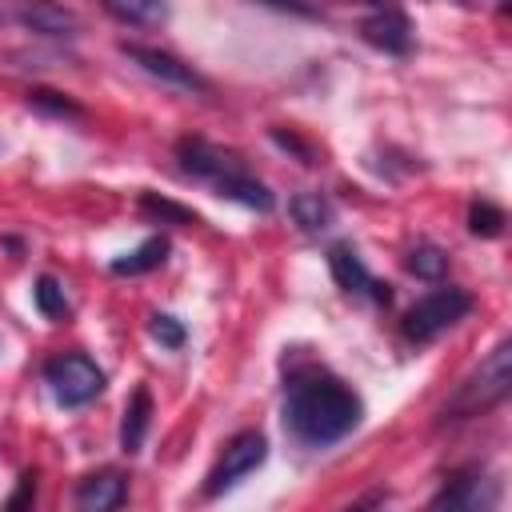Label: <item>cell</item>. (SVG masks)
Masks as SVG:
<instances>
[{
  "label": "cell",
  "instance_id": "obj_1",
  "mask_svg": "<svg viewBox=\"0 0 512 512\" xmlns=\"http://www.w3.org/2000/svg\"><path fill=\"white\" fill-rule=\"evenodd\" d=\"M364 416L360 396L324 368L296 372L284 384V428L304 448H328L344 440Z\"/></svg>",
  "mask_w": 512,
  "mask_h": 512
},
{
  "label": "cell",
  "instance_id": "obj_2",
  "mask_svg": "<svg viewBox=\"0 0 512 512\" xmlns=\"http://www.w3.org/2000/svg\"><path fill=\"white\" fill-rule=\"evenodd\" d=\"M176 156H180V168H184L188 176L212 184L216 196L236 200V204L256 208V212H272V208H276V196L268 192V184H260L236 152H228V148H220V144H208V140H200V136H188V140L176 144Z\"/></svg>",
  "mask_w": 512,
  "mask_h": 512
},
{
  "label": "cell",
  "instance_id": "obj_3",
  "mask_svg": "<svg viewBox=\"0 0 512 512\" xmlns=\"http://www.w3.org/2000/svg\"><path fill=\"white\" fill-rule=\"evenodd\" d=\"M512 392V340H500L480 368L452 392V400L444 404V420H468V416H484L492 412L504 396Z\"/></svg>",
  "mask_w": 512,
  "mask_h": 512
},
{
  "label": "cell",
  "instance_id": "obj_4",
  "mask_svg": "<svg viewBox=\"0 0 512 512\" xmlns=\"http://www.w3.org/2000/svg\"><path fill=\"white\" fill-rule=\"evenodd\" d=\"M468 312H472V296H468L464 288H452V284H448V288H436V292L420 296V300L404 312L400 328H404V336H408L412 344H428V340L444 336L448 328H456Z\"/></svg>",
  "mask_w": 512,
  "mask_h": 512
},
{
  "label": "cell",
  "instance_id": "obj_5",
  "mask_svg": "<svg viewBox=\"0 0 512 512\" xmlns=\"http://www.w3.org/2000/svg\"><path fill=\"white\" fill-rule=\"evenodd\" d=\"M44 380L52 384V396L64 408H84L104 392V372L84 352H64L44 364Z\"/></svg>",
  "mask_w": 512,
  "mask_h": 512
},
{
  "label": "cell",
  "instance_id": "obj_6",
  "mask_svg": "<svg viewBox=\"0 0 512 512\" xmlns=\"http://www.w3.org/2000/svg\"><path fill=\"white\" fill-rule=\"evenodd\" d=\"M264 460H268V440H264V432H256V428L236 432V436L224 444L220 460L212 464V472H208V480H204V496H220V492L236 488V484H240L244 476H252Z\"/></svg>",
  "mask_w": 512,
  "mask_h": 512
},
{
  "label": "cell",
  "instance_id": "obj_7",
  "mask_svg": "<svg viewBox=\"0 0 512 512\" xmlns=\"http://www.w3.org/2000/svg\"><path fill=\"white\" fill-rule=\"evenodd\" d=\"M328 272H332L336 288L348 292V296H360V300H372V304H388V300H392L388 284L376 280V276L364 268V260L356 256L352 244H332V248H328Z\"/></svg>",
  "mask_w": 512,
  "mask_h": 512
},
{
  "label": "cell",
  "instance_id": "obj_8",
  "mask_svg": "<svg viewBox=\"0 0 512 512\" xmlns=\"http://www.w3.org/2000/svg\"><path fill=\"white\" fill-rule=\"evenodd\" d=\"M120 52H124L136 68H144L148 76H156V80H164V84H172V88H184V92H208V80L196 76L192 64L176 60L172 52H160V48H148V44H128V40L120 44Z\"/></svg>",
  "mask_w": 512,
  "mask_h": 512
},
{
  "label": "cell",
  "instance_id": "obj_9",
  "mask_svg": "<svg viewBox=\"0 0 512 512\" xmlns=\"http://www.w3.org/2000/svg\"><path fill=\"white\" fill-rule=\"evenodd\" d=\"M360 36H364L372 48L388 52V56H408V52H412V44H416L412 20H408L396 4L376 8L368 20H360Z\"/></svg>",
  "mask_w": 512,
  "mask_h": 512
},
{
  "label": "cell",
  "instance_id": "obj_10",
  "mask_svg": "<svg viewBox=\"0 0 512 512\" xmlns=\"http://www.w3.org/2000/svg\"><path fill=\"white\" fill-rule=\"evenodd\" d=\"M16 16H20L24 28L40 32V36H76L80 32L76 12L64 8V4H56V0H20Z\"/></svg>",
  "mask_w": 512,
  "mask_h": 512
},
{
  "label": "cell",
  "instance_id": "obj_11",
  "mask_svg": "<svg viewBox=\"0 0 512 512\" xmlns=\"http://www.w3.org/2000/svg\"><path fill=\"white\" fill-rule=\"evenodd\" d=\"M124 496H128V484L112 468L108 472H96V476H84L80 488H76V504L84 512H112V508L124 504Z\"/></svg>",
  "mask_w": 512,
  "mask_h": 512
},
{
  "label": "cell",
  "instance_id": "obj_12",
  "mask_svg": "<svg viewBox=\"0 0 512 512\" xmlns=\"http://www.w3.org/2000/svg\"><path fill=\"white\" fill-rule=\"evenodd\" d=\"M488 480L472 468V472H460L452 476V484H444V492L432 496V508H464V512H476V508H488L496 500V492H484Z\"/></svg>",
  "mask_w": 512,
  "mask_h": 512
},
{
  "label": "cell",
  "instance_id": "obj_13",
  "mask_svg": "<svg viewBox=\"0 0 512 512\" xmlns=\"http://www.w3.org/2000/svg\"><path fill=\"white\" fill-rule=\"evenodd\" d=\"M148 424H152V392L140 384L128 404H124V420H120V448L132 456L144 448V436H148Z\"/></svg>",
  "mask_w": 512,
  "mask_h": 512
},
{
  "label": "cell",
  "instance_id": "obj_14",
  "mask_svg": "<svg viewBox=\"0 0 512 512\" xmlns=\"http://www.w3.org/2000/svg\"><path fill=\"white\" fill-rule=\"evenodd\" d=\"M164 260H168V236H148L128 256H116L112 260V276H144V272L160 268Z\"/></svg>",
  "mask_w": 512,
  "mask_h": 512
},
{
  "label": "cell",
  "instance_id": "obj_15",
  "mask_svg": "<svg viewBox=\"0 0 512 512\" xmlns=\"http://www.w3.org/2000/svg\"><path fill=\"white\" fill-rule=\"evenodd\" d=\"M108 16H116L120 24H136V28H152L168 20V0H100Z\"/></svg>",
  "mask_w": 512,
  "mask_h": 512
},
{
  "label": "cell",
  "instance_id": "obj_16",
  "mask_svg": "<svg viewBox=\"0 0 512 512\" xmlns=\"http://www.w3.org/2000/svg\"><path fill=\"white\" fill-rule=\"evenodd\" d=\"M288 212H292V220H296L304 232H320V228L332 224V204H328L320 192H296V196L288 200Z\"/></svg>",
  "mask_w": 512,
  "mask_h": 512
},
{
  "label": "cell",
  "instance_id": "obj_17",
  "mask_svg": "<svg viewBox=\"0 0 512 512\" xmlns=\"http://www.w3.org/2000/svg\"><path fill=\"white\" fill-rule=\"evenodd\" d=\"M32 304H36V312L44 316V320H64L68 316V296H64V284L56 280V276H36V284H32Z\"/></svg>",
  "mask_w": 512,
  "mask_h": 512
},
{
  "label": "cell",
  "instance_id": "obj_18",
  "mask_svg": "<svg viewBox=\"0 0 512 512\" xmlns=\"http://www.w3.org/2000/svg\"><path fill=\"white\" fill-rule=\"evenodd\" d=\"M408 272L412 276H420V280H444V272H448V252L440 248V244H416L412 252H408Z\"/></svg>",
  "mask_w": 512,
  "mask_h": 512
},
{
  "label": "cell",
  "instance_id": "obj_19",
  "mask_svg": "<svg viewBox=\"0 0 512 512\" xmlns=\"http://www.w3.org/2000/svg\"><path fill=\"white\" fill-rule=\"evenodd\" d=\"M504 224H508L504 208H496V204H488V200H476V204L468 208V232H472V236L492 240V236L504 232Z\"/></svg>",
  "mask_w": 512,
  "mask_h": 512
},
{
  "label": "cell",
  "instance_id": "obj_20",
  "mask_svg": "<svg viewBox=\"0 0 512 512\" xmlns=\"http://www.w3.org/2000/svg\"><path fill=\"white\" fill-rule=\"evenodd\" d=\"M148 332H152L156 344H164V348H172V352L188 344V328H184L176 316H168V312H152V316H148Z\"/></svg>",
  "mask_w": 512,
  "mask_h": 512
},
{
  "label": "cell",
  "instance_id": "obj_21",
  "mask_svg": "<svg viewBox=\"0 0 512 512\" xmlns=\"http://www.w3.org/2000/svg\"><path fill=\"white\" fill-rule=\"evenodd\" d=\"M28 104H32V108H40V112H48V116H68V120H80V116H84V108H80V104H72V100H68V96H60V92H48V88L28 92Z\"/></svg>",
  "mask_w": 512,
  "mask_h": 512
},
{
  "label": "cell",
  "instance_id": "obj_22",
  "mask_svg": "<svg viewBox=\"0 0 512 512\" xmlns=\"http://www.w3.org/2000/svg\"><path fill=\"white\" fill-rule=\"evenodd\" d=\"M140 208H144L148 216H156V220H168V224H196V216H192L188 208H180V204H172V200H164V196H156V192H144V196H140Z\"/></svg>",
  "mask_w": 512,
  "mask_h": 512
},
{
  "label": "cell",
  "instance_id": "obj_23",
  "mask_svg": "<svg viewBox=\"0 0 512 512\" xmlns=\"http://www.w3.org/2000/svg\"><path fill=\"white\" fill-rule=\"evenodd\" d=\"M32 496H36V472H24L16 492L4 500V508H24V504H32Z\"/></svg>",
  "mask_w": 512,
  "mask_h": 512
},
{
  "label": "cell",
  "instance_id": "obj_24",
  "mask_svg": "<svg viewBox=\"0 0 512 512\" xmlns=\"http://www.w3.org/2000/svg\"><path fill=\"white\" fill-rule=\"evenodd\" d=\"M272 140H276L280 148H292V152H296L304 164H316V160H312V148H308V144H300L292 132H280V128H272Z\"/></svg>",
  "mask_w": 512,
  "mask_h": 512
},
{
  "label": "cell",
  "instance_id": "obj_25",
  "mask_svg": "<svg viewBox=\"0 0 512 512\" xmlns=\"http://www.w3.org/2000/svg\"><path fill=\"white\" fill-rule=\"evenodd\" d=\"M360 4H372V8H388L392 0H360Z\"/></svg>",
  "mask_w": 512,
  "mask_h": 512
},
{
  "label": "cell",
  "instance_id": "obj_26",
  "mask_svg": "<svg viewBox=\"0 0 512 512\" xmlns=\"http://www.w3.org/2000/svg\"><path fill=\"white\" fill-rule=\"evenodd\" d=\"M456 4H468V0H456Z\"/></svg>",
  "mask_w": 512,
  "mask_h": 512
}]
</instances>
